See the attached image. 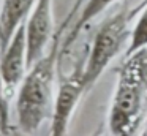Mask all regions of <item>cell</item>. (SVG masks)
<instances>
[{
    "label": "cell",
    "mask_w": 147,
    "mask_h": 136,
    "mask_svg": "<svg viewBox=\"0 0 147 136\" xmlns=\"http://www.w3.org/2000/svg\"><path fill=\"white\" fill-rule=\"evenodd\" d=\"M131 19L133 18H131L130 9L127 6H122V9L109 16L98 27L82 71L87 92L92 90V87L109 66V63L123 49H127L131 35Z\"/></svg>",
    "instance_id": "3"
},
{
    "label": "cell",
    "mask_w": 147,
    "mask_h": 136,
    "mask_svg": "<svg viewBox=\"0 0 147 136\" xmlns=\"http://www.w3.org/2000/svg\"><path fill=\"white\" fill-rule=\"evenodd\" d=\"M147 127V46L125 55L108 112V128L115 136H133Z\"/></svg>",
    "instance_id": "2"
},
{
    "label": "cell",
    "mask_w": 147,
    "mask_h": 136,
    "mask_svg": "<svg viewBox=\"0 0 147 136\" xmlns=\"http://www.w3.org/2000/svg\"><path fill=\"white\" fill-rule=\"evenodd\" d=\"M36 0H2L0 5V52L30 14Z\"/></svg>",
    "instance_id": "7"
},
{
    "label": "cell",
    "mask_w": 147,
    "mask_h": 136,
    "mask_svg": "<svg viewBox=\"0 0 147 136\" xmlns=\"http://www.w3.org/2000/svg\"><path fill=\"white\" fill-rule=\"evenodd\" d=\"M27 70H29L27 35H26V22H22L19 25V28L13 33V37L10 38L7 47L0 52V71H2L10 97L19 87Z\"/></svg>",
    "instance_id": "6"
},
{
    "label": "cell",
    "mask_w": 147,
    "mask_h": 136,
    "mask_svg": "<svg viewBox=\"0 0 147 136\" xmlns=\"http://www.w3.org/2000/svg\"><path fill=\"white\" fill-rule=\"evenodd\" d=\"M84 62H79L73 71L60 73L57 76L54 108L51 116V133L54 136H62L68 133V127L73 119V114L79 104L81 98L87 93L84 84Z\"/></svg>",
    "instance_id": "4"
},
{
    "label": "cell",
    "mask_w": 147,
    "mask_h": 136,
    "mask_svg": "<svg viewBox=\"0 0 147 136\" xmlns=\"http://www.w3.org/2000/svg\"><path fill=\"white\" fill-rule=\"evenodd\" d=\"M54 0H36L29 19L26 21L27 35V60L32 66L45 52L55 37L54 24Z\"/></svg>",
    "instance_id": "5"
},
{
    "label": "cell",
    "mask_w": 147,
    "mask_h": 136,
    "mask_svg": "<svg viewBox=\"0 0 147 136\" xmlns=\"http://www.w3.org/2000/svg\"><path fill=\"white\" fill-rule=\"evenodd\" d=\"M131 18L138 14L136 24L130 35V43L125 49V55L136 52L147 46V2H139L134 8L130 9Z\"/></svg>",
    "instance_id": "9"
},
{
    "label": "cell",
    "mask_w": 147,
    "mask_h": 136,
    "mask_svg": "<svg viewBox=\"0 0 147 136\" xmlns=\"http://www.w3.org/2000/svg\"><path fill=\"white\" fill-rule=\"evenodd\" d=\"M141 2H147V0H141Z\"/></svg>",
    "instance_id": "12"
},
{
    "label": "cell",
    "mask_w": 147,
    "mask_h": 136,
    "mask_svg": "<svg viewBox=\"0 0 147 136\" xmlns=\"http://www.w3.org/2000/svg\"><path fill=\"white\" fill-rule=\"evenodd\" d=\"M84 2L86 0H74V3H73V6L70 8V11H68V14H67V18L63 19V22L60 24V27L57 28V32H60V33H63L65 35V32L70 28V25L73 24V19L78 16V13L81 11V8H82V5H84Z\"/></svg>",
    "instance_id": "11"
},
{
    "label": "cell",
    "mask_w": 147,
    "mask_h": 136,
    "mask_svg": "<svg viewBox=\"0 0 147 136\" xmlns=\"http://www.w3.org/2000/svg\"><path fill=\"white\" fill-rule=\"evenodd\" d=\"M63 33L55 32L45 55L29 66L18 87L16 112L18 127L22 133H35L52 116L55 82L60 70V40Z\"/></svg>",
    "instance_id": "1"
},
{
    "label": "cell",
    "mask_w": 147,
    "mask_h": 136,
    "mask_svg": "<svg viewBox=\"0 0 147 136\" xmlns=\"http://www.w3.org/2000/svg\"><path fill=\"white\" fill-rule=\"evenodd\" d=\"M117 2H122V0H87V2L82 5L81 11L78 13L76 21L70 25L67 37H65L63 41H62V46H60V54L62 55L76 43V40L81 35V32L84 30V27H86L90 21H93L98 14H101L105 9H108L109 6H112Z\"/></svg>",
    "instance_id": "8"
},
{
    "label": "cell",
    "mask_w": 147,
    "mask_h": 136,
    "mask_svg": "<svg viewBox=\"0 0 147 136\" xmlns=\"http://www.w3.org/2000/svg\"><path fill=\"white\" fill-rule=\"evenodd\" d=\"M10 93L7 90L3 76L0 71V133L8 135L11 133V125H10Z\"/></svg>",
    "instance_id": "10"
}]
</instances>
